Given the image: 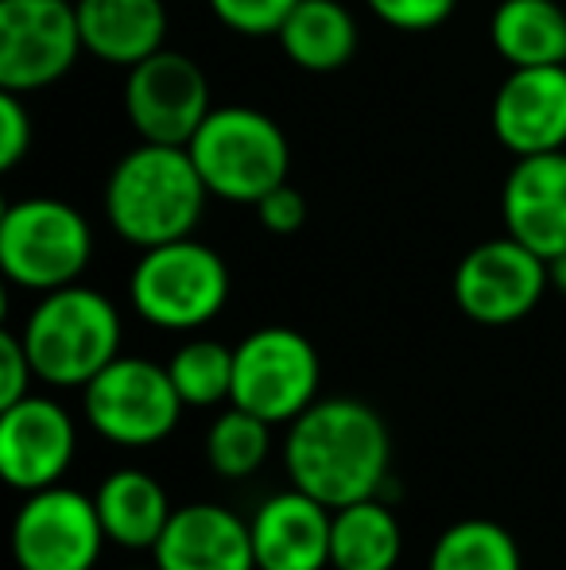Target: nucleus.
<instances>
[{
    "label": "nucleus",
    "mask_w": 566,
    "mask_h": 570,
    "mask_svg": "<svg viewBox=\"0 0 566 570\" xmlns=\"http://www.w3.org/2000/svg\"><path fill=\"white\" fill-rule=\"evenodd\" d=\"M287 481L326 509L385 497L393 485V435L385 415L354 396H318L284 428Z\"/></svg>",
    "instance_id": "nucleus-1"
},
{
    "label": "nucleus",
    "mask_w": 566,
    "mask_h": 570,
    "mask_svg": "<svg viewBox=\"0 0 566 570\" xmlns=\"http://www.w3.org/2000/svg\"><path fill=\"white\" fill-rule=\"evenodd\" d=\"M202 175L179 144L140 140L125 151L106 179V222L132 248H156L167 240L195 237L206 210Z\"/></svg>",
    "instance_id": "nucleus-2"
},
{
    "label": "nucleus",
    "mask_w": 566,
    "mask_h": 570,
    "mask_svg": "<svg viewBox=\"0 0 566 570\" xmlns=\"http://www.w3.org/2000/svg\"><path fill=\"white\" fill-rule=\"evenodd\" d=\"M36 381L47 389L82 392L109 361L121 357V311L106 292L67 284L36 299L20 326Z\"/></svg>",
    "instance_id": "nucleus-3"
},
{
    "label": "nucleus",
    "mask_w": 566,
    "mask_h": 570,
    "mask_svg": "<svg viewBox=\"0 0 566 570\" xmlns=\"http://www.w3.org/2000/svg\"><path fill=\"white\" fill-rule=\"evenodd\" d=\"M187 151L210 198L234 206H257L291 171L284 128L252 106H214Z\"/></svg>",
    "instance_id": "nucleus-4"
},
{
    "label": "nucleus",
    "mask_w": 566,
    "mask_h": 570,
    "mask_svg": "<svg viewBox=\"0 0 566 570\" xmlns=\"http://www.w3.org/2000/svg\"><path fill=\"white\" fill-rule=\"evenodd\" d=\"M229 264L218 248L195 237L140 248L129 276V303L148 326L167 334H190L210 326L229 303Z\"/></svg>",
    "instance_id": "nucleus-5"
},
{
    "label": "nucleus",
    "mask_w": 566,
    "mask_h": 570,
    "mask_svg": "<svg viewBox=\"0 0 566 570\" xmlns=\"http://www.w3.org/2000/svg\"><path fill=\"white\" fill-rule=\"evenodd\" d=\"M93 261V229L62 198H20L0 214V272L31 295L78 284Z\"/></svg>",
    "instance_id": "nucleus-6"
},
{
    "label": "nucleus",
    "mask_w": 566,
    "mask_h": 570,
    "mask_svg": "<svg viewBox=\"0 0 566 570\" xmlns=\"http://www.w3.org/2000/svg\"><path fill=\"white\" fill-rule=\"evenodd\" d=\"M182 412L187 404L175 392L167 365H156L151 357H132V353L109 361L82 389V415L93 435L125 451L159 446L179 428Z\"/></svg>",
    "instance_id": "nucleus-7"
},
{
    "label": "nucleus",
    "mask_w": 566,
    "mask_h": 570,
    "mask_svg": "<svg viewBox=\"0 0 566 570\" xmlns=\"http://www.w3.org/2000/svg\"><path fill=\"white\" fill-rule=\"evenodd\" d=\"M322 389L315 342L295 326H260L234 345V400L272 428L299 420Z\"/></svg>",
    "instance_id": "nucleus-8"
},
{
    "label": "nucleus",
    "mask_w": 566,
    "mask_h": 570,
    "mask_svg": "<svg viewBox=\"0 0 566 570\" xmlns=\"http://www.w3.org/2000/svg\"><path fill=\"white\" fill-rule=\"evenodd\" d=\"M106 548L98 504L82 489H39L12 517V559L20 570H98Z\"/></svg>",
    "instance_id": "nucleus-9"
},
{
    "label": "nucleus",
    "mask_w": 566,
    "mask_h": 570,
    "mask_svg": "<svg viewBox=\"0 0 566 570\" xmlns=\"http://www.w3.org/2000/svg\"><path fill=\"white\" fill-rule=\"evenodd\" d=\"M70 0H0V90L36 94L75 70L82 55Z\"/></svg>",
    "instance_id": "nucleus-10"
},
{
    "label": "nucleus",
    "mask_w": 566,
    "mask_h": 570,
    "mask_svg": "<svg viewBox=\"0 0 566 570\" xmlns=\"http://www.w3.org/2000/svg\"><path fill=\"white\" fill-rule=\"evenodd\" d=\"M547 287V261L508 233L469 248L450 279L454 303L477 326L520 323L539 307Z\"/></svg>",
    "instance_id": "nucleus-11"
},
{
    "label": "nucleus",
    "mask_w": 566,
    "mask_h": 570,
    "mask_svg": "<svg viewBox=\"0 0 566 570\" xmlns=\"http://www.w3.org/2000/svg\"><path fill=\"white\" fill-rule=\"evenodd\" d=\"M210 82L202 67L182 51H156L125 78V117L140 140L187 148L210 117Z\"/></svg>",
    "instance_id": "nucleus-12"
},
{
    "label": "nucleus",
    "mask_w": 566,
    "mask_h": 570,
    "mask_svg": "<svg viewBox=\"0 0 566 570\" xmlns=\"http://www.w3.org/2000/svg\"><path fill=\"white\" fill-rule=\"evenodd\" d=\"M78 458V423L54 396L31 392L0 407V478L20 497L62 485Z\"/></svg>",
    "instance_id": "nucleus-13"
},
{
    "label": "nucleus",
    "mask_w": 566,
    "mask_h": 570,
    "mask_svg": "<svg viewBox=\"0 0 566 570\" xmlns=\"http://www.w3.org/2000/svg\"><path fill=\"white\" fill-rule=\"evenodd\" d=\"M493 136L516 159L566 148V62L508 67L493 94Z\"/></svg>",
    "instance_id": "nucleus-14"
},
{
    "label": "nucleus",
    "mask_w": 566,
    "mask_h": 570,
    "mask_svg": "<svg viewBox=\"0 0 566 570\" xmlns=\"http://www.w3.org/2000/svg\"><path fill=\"white\" fill-rule=\"evenodd\" d=\"M159 570H257L249 517L218 501L179 504L151 548Z\"/></svg>",
    "instance_id": "nucleus-15"
},
{
    "label": "nucleus",
    "mask_w": 566,
    "mask_h": 570,
    "mask_svg": "<svg viewBox=\"0 0 566 570\" xmlns=\"http://www.w3.org/2000/svg\"><path fill=\"white\" fill-rule=\"evenodd\" d=\"M257 570H330L334 509L287 485L265 497L249 517Z\"/></svg>",
    "instance_id": "nucleus-16"
},
{
    "label": "nucleus",
    "mask_w": 566,
    "mask_h": 570,
    "mask_svg": "<svg viewBox=\"0 0 566 570\" xmlns=\"http://www.w3.org/2000/svg\"><path fill=\"white\" fill-rule=\"evenodd\" d=\"M505 233L544 261L566 248V148L524 156L500 187Z\"/></svg>",
    "instance_id": "nucleus-17"
},
{
    "label": "nucleus",
    "mask_w": 566,
    "mask_h": 570,
    "mask_svg": "<svg viewBox=\"0 0 566 570\" xmlns=\"http://www.w3.org/2000/svg\"><path fill=\"white\" fill-rule=\"evenodd\" d=\"M86 55L109 67H137L167 43L163 0H75Z\"/></svg>",
    "instance_id": "nucleus-18"
},
{
    "label": "nucleus",
    "mask_w": 566,
    "mask_h": 570,
    "mask_svg": "<svg viewBox=\"0 0 566 570\" xmlns=\"http://www.w3.org/2000/svg\"><path fill=\"white\" fill-rule=\"evenodd\" d=\"M101 528L109 535V548L125 551H151L171 520L175 504L167 497L163 481L140 465H121L106 473L93 489Z\"/></svg>",
    "instance_id": "nucleus-19"
},
{
    "label": "nucleus",
    "mask_w": 566,
    "mask_h": 570,
    "mask_svg": "<svg viewBox=\"0 0 566 570\" xmlns=\"http://www.w3.org/2000/svg\"><path fill=\"white\" fill-rule=\"evenodd\" d=\"M276 39L299 70L334 75L357 55V20L341 0H299Z\"/></svg>",
    "instance_id": "nucleus-20"
},
{
    "label": "nucleus",
    "mask_w": 566,
    "mask_h": 570,
    "mask_svg": "<svg viewBox=\"0 0 566 570\" xmlns=\"http://www.w3.org/2000/svg\"><path fill=\"white\" fill-rule=\"evenodd\" d=\"M404 559V524L388 497L334 509L330 570H396Z\"/></svg>",
    "instance_id": "nucleus-21"
},
{
    "label": "nucleus",
    "mask_w": 566,
    "mask_h": 570,
    "mask_svg": "<svg viewBox=\"0 0 566 570\" xmlns=\"http://www.w3.org/2000/svg\"><path fill=\"white\" fill-rule=\"evenodd\" d=\"M489 39L508 67H563L566 12L559 0H500Z\"/></svg>",
    "instance_id": "nucleus-22"
},
{
    "label": "nucleus",
    "mask_w": 566,
    "mask_h": 570,
    "mask_svg": "<svg viewBox=\"0 0 566 570\" xmlns=\"http://www.w3.org/2000/svg\"><path fill=\"white\" fill-rule=\"evenodd\" d=\"M272 431L276 428L268 420H260V415L245 412L237 404H226L206 428V465L226 481L257 478L268 458H272Z\"/></svg>",
    "instance_id": "nucleus-23"
},
{
    "label": "nucleus",
    "mask_w": 566,
    "mask_h": 570,
    "mask_svg": "<svg viewBox=\"0 0 566 570\" xmlns=\"http://www.w3.org/2000/svg\"><path fill=\"white\" fill-rule=\"evenodd\" d=\"M427 570H524L516 535L489 517H466L443 528L427 556Z\"/></svg>",
    "instance_id": "nucleus-24"
},
{
    "label": "nucleus",
    "mask_w": 566,
    "mask_h": 570,
    "mask_svg": "<svg viewBox=\"0 0 566 570\" xmlns=\"http://www.w3.org/2000/svg\"><path fill=\"white\" fill-rule=\"evenodd\" d=\"M175 392L187 407H221L234 400V345L218 338H187L167 361Z\"/></svg>",
    "instance_id": "nucleus-25"
},
{
    "label": "nucleus",
    "mask_w": 566,
    "mask_h": 570,
    "mask_svg": "<svg viewBox=\"0 0 566 570\" xmlns=\"http://www.w3.org/2000/svg\"><path fill=\"white\" fill-rule=\"evenodd\" d=\"M210 12L237 36H276L299 0H206Z\"/></svg>",
    "instance_id": "nucleus-26"
},
{
    "label": "nucleus",
    "mask_w": 566,
    "mask_h": 570,
    "mask_svg": "<svg viewBox=\"0 0 566 570\" xmlns=\"http://www.w3.org/2000/svg\"><path fill=\"white\" fill-rule=\"evenodd\" d=\"M377 20H385L396 31H430L443 28L458 0H365Z\"/></svg>",
    "instance_id": "nucleus-27"
},
{
    "label": "nucleus",
    "mask_w": 566,
    "mask_h": 570,
    "mask_svg": "<svg viewBox=\"0 0 566 570\" xmlns=\"http://www.w3.org/2000/svg\"><path fill=\"white\" fill-rule=\"evenodd\" d=\"M31 140H36V120L23 106V94L0 90V167L12 171L31 151Z\"/></svg>",
    "instance_id": "nucleus-28"
},
{
    "label": "nucleus",
    "mask_w": 566,
    "mask_h": 570,
    "mask_svg": "<svg viewBox=\"0 0 566 570\" xmlns=\"http://www.w3.org/2000/svg\"><path fill=\"white\" fill-rule=\"evenodd\" d=\"M307 214H310L307 195H302L299 187H291V183H280V187L268 190V195L257 203L260 226H265L268 233H276V237H291V233H299L302 226H307Z\"/></svg>",
    "instance_id": "nucleus-29"
},
{
    "label": "nucleus",
    "mask_w": 566,
    "mask_h": 570,
    "mask_svg": "<svg viewBox=\"0 0 566 570\" xmlns=\"http://www.w3.org/2000/svg\"><path fill=\"white\" fill-rule=\"evenodd\" d=\"M31 384H36V368H31L28 345L20 331H4L0 334V407L31 396Z\"/></svg>",
    "instance_id": "nucleus-30"
},
{
    "label": "nucleus",
    "mask_w": 566,
    "mask_h": 570,
    "mask_svg": "<svg viewBox=\"0 0 566 570\" xmlns=\"http://www.w3.org/2000/svg\"><path fill=\"white\" fill-rule=\"evenodd\" d=\"M547 276H552V287L559 295H566V248L559 256H552V261H547Z\"/></svg>",
    "instance_id": "nucleus-31"
},
{
    "label": "nucleus",
    "mask_w": 566,
    "mask_h": 570,
    "mask_svg": "<svg viewBox=\"0 0 566 570\" xmlns=\"http://www.w3.org/2000/svg\"><path fill=\"white\" fill-rule=\"evenodd\" d=\"M121 570H159L156 563H151V567H121Z\"/></svg>",
    "instance_id": "nucleus-32"
}]
</instances>
